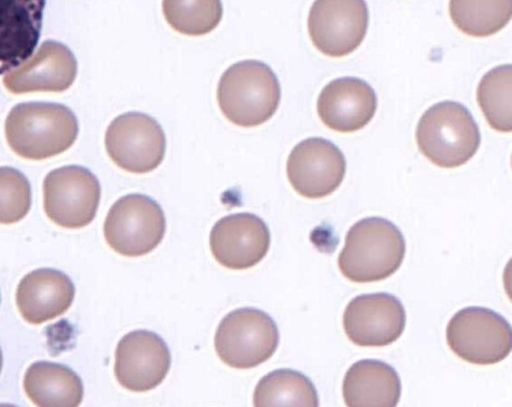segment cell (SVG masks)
<instances>
[{"label":"cell","instance_id":"1","mask_svg":"<svg viewBox=\"0 0 512 407\" xmlns=\"http://www.w3.org/2000/svg\"><path fill=\"white\" fill-rule=\"evenodd\" d=\"M405 251L404 236L394 223L381 217H367L348 230L338 267L352 282L380 281L399 269Z\"/></svg>","mask_w":512,"mask_h":407},{"label":"cell","instance_id":"2","mask_svg":"<svg viewBox=\"0 0 512 407\" xmlns=\"http://www.w3.org/2000/svg\"><path fill=\"white\" fill-rule=\"evenodd\" d=\"M78 135V122L66 106L28 102L14 106L5 121L10 148L20 157L42 160L69 149Z\"/></svg>","mask_w":512,"mask_h":407},{"label":"cell","instance_id":"3","mask_svg":"<svg viewBox=\"0 0 512 407\" xmlns=\"http://www.w3.org/2000/svg\"><path fill=\"white\" fill-rule=\"evenodd\" d=\"M281 88L273 70L259 60L231 65L220 77L217 101L233 124L250 128L268 121L276 112Z\"/></svg>","mask_w":512,"mask_h":407},{"label":"cell","instance_id":"4","mask_svg":"<svg viewBox=\"0 0 512 407\" xmlns=\"http://www.w3.org/2000/svg\"><path fill=\"white\" fill-rule=\"evenodd\" d=\"M416 140L421 153L436 166L455 168L470 160L480 145V132L461 103L443 101L420 118Z\"/></svg>","mask_w":512,"mask_h":407},{"label":"cell","instance_id":"5","mask_svg":"<svg viewBox=\"0 0 512 407\" xmlns=\"http://www.w3.org/2000/svg\"><path fill=\"white\" fill-rule=\"evenodd\" d=\"M279 332L274 320L262 310L240 308L227 314L215 333V350L222 362L249 369L268 360L276 351Z\"/></svg>","mask_w":512,"mask_h":407},{"label":"cell","instance_id":"6","mask_svg":"<svg viewBox=\"0 0 512 407\" xmlns=\"http://www.w3.org/2000/svg\"><path fill=\"white\" fill-rule=\"evenodd\" d=\"M447 344L462 360L476 365H491L511 352L509 322L485 307H466L456 312L446 328Z\"/></svg>","mask_w":512,"mask_h":407},{"label":"cell","instance_id":"7","mask_svg":"<svg viewBox=\"0 0 512 407\" xmlns=\"http://www.w3.org/2000/svg\"><path fill=\"white\" fill-rule=\"evenodd\" d=\"M166 229L161 206L144 194H128L110 208L104 222L108 245L127 257H138L154 250Z\"/></svg>","mask_w":512,"mask_h":407},{"label":"cell","instance_id":"8","mask_svg":"<svg viewBox=\"0 0 512 407\" xmlns=\"http://www.w3.org/2000/svg\"><path fill=\"white\" fill-rule=\"evenodd\" d=\"M108 156L119 168L135 174L156 169L163 161L166 137L161 125L141 112L114 118L105 133Z\"/></svg>","mask_w":512,"mask_h":407},{"label":"cell","instance_id":"9","mask_svg":"<svg viewBox=\"0 0 512 407\" xmlns=\"http://www.w3.org/2000/svg\"><path fill=\"white\" fill-rule=\"evenodd\" d=\"M101 196L97 177L87 168L69 165L50 171L43 182V205L48 218L70 229L94 219Z\"/></svg>","mask_w":512,"mask_h":407},{"label":"cell","instance_id":"10","mask_svg":"<svg viewBox=\"0 0 512 407\" xmlns=\"http://www.w3.org/2000/svg\"><path fill=\"white\" fill-rule=\"evenodd\" d=\"M368 20L365 0H315L308 15V32L322 54L343 57L362 43Z\"/></svg>","mask_w":512,"mask_h":407},{"label":"cell","instance_id":"11","mask_svg":"<svg viewBox=\"0 0 512 407\" xmlns=\"http://www.w3.org/2000/svg\"><path fill=\"white\" fill-rule=\"evenodd\" d=\"M287 177L301 196L319 199L330 195L342 183L346 160L341 150L324 138H307L290 152Z\"/></svg>","mask_w":512,"mask_h":407},{"label":"cell","instance_id":"12","mask_svg":"<svg viewBox=\"0 0 512 407\" xmlns=\"http://www.w3.org/2000/svg\"><path fill=\"white\" fill-rule=\"evenodd\" d=\"M405 325L406 313L401 301L384 292L356 296L343 314L346 336L363 347H381L395 342Z\"/></svg>","mask_w":512,"mask_h":407},{"label":"cell","instance_id":"13","mask_svg":"<svg viewBox=\"0 0 512 407\" xmlns=\"http://www.w3.org/2000/svg\"><path fill=\"white\" fill-rule=\"evenodd\" d=\"M171 355L164 340L156 333L135 330L118 342L114 373L119 384L132 392H146L166 377Z\"/></svg>","mask_w":512,"mask_h":407},{"label":"cell","instance_id":"14","mask_svg":"<svg viewBox=\"0 0 512 407\" xmlns=\"http://www.w3.org/2000/svg\"><path fill=\"white\" fill-rule=\"evenodd\" d=\"M270 232L255 214L236 213L218 220L210 233L211 252L218 263L233 269H248L267 254Z\"/></svg>","mask_w":512,"mask_h":407},{"label":"cell","instance_id":"15","mask_svg":"<svg viewBox=\"0 0 512 407\" xmlns=\"http://www.w3.org/2000/svg\"><path fill=\"white\" fill-rule=\"evenodd\" d=\"M77 75V61L70 49L56 41H44L36 52L7 72L3 84L13 94L36 91L62 92Z\"/></svg>","mask_w":512,"mask_h":407},{"label":"cell","instance_id":"16","mask_svg":"<svg viewBox=\"0 0 512 407\" xmlns=\"http://www.w3.org/2000/svg\"><path fill=\"white\" fill-rule=\"evenodd\" d=\"M377 97L373 88L356 77H342L328 83L317 100L321 121L341 133L360 130L373 118Z\"/></svg>","mask_w":512,"mask_h":407},{"label":"cell","instance_id":"17","mask_svg":"<svg viewBox=\"0 0 512 407\" xmlns=\"http://www.w3.org/2000/svg\"><path fill=\"white\" fill-rule=\"evenodd\" d=\"M46 0H0V75L34 52Z\"/></svg>","mask_w":512,"mask_h":407},{"label":"cell","instance_id":"18","mask_svg":"<svg viewBox=\"0 0 512 407\" xmlns=\"http://www.w3.org/2000/svg\"><path fill=\"white\" fill-rule=\"evenodd\" d=\"M74 294V284L66 274L41 268L28 273L19 282L16 303L24 320L41 324L66 312Z\"/></svg>","mask_w":512,"mask_h":407},{"label":"cell","instance_id":"19","mask_svg":"<svg viewBox=\"0 0 512 407\" xmlns=\"http://www.w3.org/2000/svg\"><path fill=\"white\" fill-rule=\"evenodd\" d=\"M342 392L349 407H394L400 399L401 381L391 365L363 359L347 370Z\"/></svg>","mask_w":512,"mask_h":407},{"label":"cell","instance_id":"20","mask_svg":"<svg viewBox=\"0 0 512 407\" xmlns=\"http://www.w3.org/2000/svg\"><path fill=\"white\" fill-rule=\"evenodd\" d=\"M23 383L26 395L37 406L75 407L83 398L80 377L60 363H33L26 370Z\"/></svg>","mask_w":512,"mask_h":407},{"label":"cell","instance_id":"21","mask_svg":"<svg viewBox=\"0 0 512 407\" xmlns=\"http://www.w3.org/2000/svg\"><path fill=\"white\" fill-rule=\"evenodd\" d=\"M253 401L257 407L319 405L317 390L312 381L292 369H278L265 375L254 390Z\"/></svg>","mask_w":512,"mask_h":407},{"label":"cell","instance_id":"22","mask_svg":"<svg viewBox=\"0 0 512 407\" xmlns=\"http://www.w3.org/2000/svg\"><path fill=\"white\" fill-rule=\"evenodd\" d=\"M449 13L463 33L487 37L508 24L512 16V0H450Z\"/></svg>","mask_w":512,"mask_h":407},{"label":"cell","instance_id":"23","mask_svg":"<svg viewBox=\"0 0 512 407\" xmlns=\"http://www.w3.org/2000/svg\"><path fill=\"white\" fill-rule=\"evenodd\" d=\"M477 102L488 124L499 132L512 130V67L491 69L480 80Z\"/></svg>","mask_w":512,"mask_h":407},{"label":"cell","instance_id":"24","mask_svg":"<svg viewBox=\"0 0 512 407\" xmlns=\"http://www.w3.org/2000/svg\"><path fill=\"white\" fill-rule=\"evenodd\" d=\"M162 12L175 31L201 36L219 25L223 6L221 0H162Z\"/></svg>","mask_w":512,"mask_h":407},{"label":"cell","instance_id":"25","mask_svg":"<svg viewBox=\"0 0 512 407\" xmlns=\"http://www.w3.org/2000/svg\"><path fill=\"white\" fill-rule=\"evenodd\" d=\"M31 207V187L17 169L0 167V224L22 220Z\"/></svg>","mask_w":512,"mask_h":407},{"label":"cell","instance_id":"26","mask_svg":"<svg viewBox=\"0 0 512 407\" xmlns=\"http://www.w3.org/2000/svg\"><path fill=\"white\" fill-rule=\"evenodd\" d=\"M2 363H3V357H2V352H1V349H0V372H1V369H2Z\"/></svg>","mask_w":512,"mask_h":407}]
</instances>
